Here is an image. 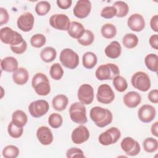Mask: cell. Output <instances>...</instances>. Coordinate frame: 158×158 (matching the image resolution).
Instances as JSON below:
<instances>
[{
  "instance_id": "1",
  "label": "cell",
  "mask_w": 158,
  "mask_h": 158,
  "mask_svg": "<svg viewBox=\"0 0 158 158\" xmlns=\"http://www.w3.org/2000/svg\"><path fill=\"white\" fill-rule=\"evenodd\" d=\"M89 116L94 124L99 128H103L110 124L113 120L111 111L100 106L92 107L89 112Z\"/></svg>"
},
{
  "instance_id": "2",
  "label": "cell",
  "mask_w": 158,
  "mask_h": 158,
  "mask_svg": "<svg viewBox=\"0 0 158 158\" xmlns=\"http://www.w3.org/2000/svg\"><path fill=\"white\" fill-rule=\"evenodd\" d=\"M31 85L36 93L40 96H47L51 91L49 80L48 77L41 72L35 74L32 78Z\"/></svg>"
},
{
  "instance_id": "3",
  "label": "cell",
  "mask_w": 158,
  "mask_h": 158,
  "mask_svg": "<svg viewBox=\"0 0 158 158\" xmlns=\"http://www.w3.org/2000/svg\"><path fill=\"white\" fill-rule=\"evenodd\" d=\"M119 74L120 70L118 67L112 63L101 65L95 72L96 77L101 81L112 80L115 77L119 75Z\"/></svg>"
},
{
  "instance_id": "4",
  "label": "cell",
  "mask_w": 158,
  "mask_h": 158,
  "mask_svg": "<svg viewBox=\"0 0 158 158\" xmlns=\"http://www.w3.org/2000/svg\"><path fill=\"white\" fill-rule=\"evenodd\" d=\"M69 115L70 119L77 124L83 125L88 121L86 107L80 102L72 104L69 108Z\"/></svg>"
},
{
  "instance_id": "5",
  "label": "cell",
  "mask_w": 158,
  "mask_h": 158,
  "mask_svg": "<svg viewBox=\"0 0 158 158\" xmlns=\"http://www.w3.org/2000/svg\"><path fill=\"white\" fill-rule=\"evenodd\" d=\"M59 59L61 64L69 69H74L79 64V56L70 48H65L60 52Z\"/></svg>"
},
{
  "instance_id": "6",
  "label": "cell",
  "mask_w": 158,
  "mask_h": 158,
  "mask_svg": "<svg viewBox=\"0 0 158 158\" xmlns=\"http://www.w3.org/2000/svg\"><path fill=\"white\" fill-rule=\"evenodd\" d=\"M0 38L2 43L14 46L22 43L24 40L22 36L9 27L2 28L0 30Z\"/></svg>"
},
{
  "instance_id": "7",
  "label": "cell",
  "mask_w": 158,
  "mask_h": 158,
  "mask_svg": "<svg viewBox=\"0 0 158 158\" xmlns=\"http://www.w3.org/2000/svg\"><path fill=\"white\" fill-rule=\"evenodd\" d=\"M131 83L135 88L143 92L148 91L151 87V80L148 74L141 71L136 72L132 75Z\"/></svg>"
},
{
  "instance_id": "8",
  "label": "cell",
  "mask_w": 158,
  "mask_h": 158,
  "mask_svg": "<svg viewBox=\"0 0 158 158\" xmlns=\"http://www.w3.org/2000/svg\"><path fill=\"white\" fill-rule=\"evenodd\" d=\"M121 136V132L117 127H110L104 132L101 133L98 140L101 144L109 146L116 143Z\"/></svg>"
},
{
  "instance_id": "9",
  "label": "cell",
  "mask_w": 158,
  "mask_h": 158,
  "mask_svg": "<svg viewBox=\"0 0 158 158\" xmlns=\"http://www.w3.org/2000/svg\"><path fill=\"white\" fill-rule=\"evenodd\" d=\"M49 109L48 102L44 99L34 101L28 106V112L35 118H39L44 115L48 112Z\"/></svg>"
},
{
  "instance_id": "10",
  "label": "cell",
  "mask_w": 158,
  "mask_h": 158,
  "mask_svg": "<svg viewBox=\"0 0 158 158\" xmlns=\"http://www.w3.org/2000/svg\"><path fill=\"white\" fill-rule=\"evenodd\" d=\"M96 98L99 102L108 104L114 100L115 93L109 85L102 84L98 88Z\"/></svg>"
},
{
  "instance_id": "11",
  "label": "cell",
  "mask_w": 158,
  "mask_h": 158,
  "mask_svg": "<svg viewBox=\"0 0 158 158\" xmlns=\"http://www.w3.org/2000/svg\"><path fill=\"white\" fill-rule=\"evenodd\" d=\"M49 22L52 28L62 31H67L71 23L69 17L64 14L52 15L51 16Z\"/></svg>"
},
{
  "instance_id": "12",
  "label": "cell",
  "mask_w": 158,
  "mask_h": 158,
  "mask_svg": "<svg viewBox=\"0 0 158 158\" xmlns=\"http://www.w3.org/2000/svg\"><path fill=\"white\" fill-rule=\"evenodd\" d=\"M120 146L125 154L130 156H135L138 155L141 151L139 143L130 136L125 137L122 139Z\"/></svg>"
},
{
  "instance_id": "13",
  "label": "cell",
  "mask_w": 158,
  "mask_h": 158,
  "mask_svg": "<svg viewBox=\"0 0 158 158\" xmlns=\"http://www.w3.org/2000/svg\"><path fill=\"white\" fill-rule=\"evenodd\" d=\"M77 96L80 102L83 104L88 105L91 104L94 97L93 86L87 83L81 85L78 89Z\"/></svg>"
},
{
  "instance_id": "14",
  "label": "cell",
  "mask_w": 158,
  "mask_h": 158,
  "mask_svg": "<svg viewBox=\"0 0 158 158\" xmlns=\"http://www.w3.org/2000/svg\"><path fill=\"white\" fill-rule=\"evenodd\" d=\"M35 22L33 15L29 12L21 14L17 19V27L24 32H28L32 30Z\"/></svg>"
},
{
  "instance_id": "15",
  "label": "cell",
  "mask_w": 158,
  "mask_h": 158,
  "mask_svg": "<svg viewBox=\"0 0 158 158\" xmlns=\"http://www.w3.org/2000/svg\"><path fill=\"white\" fill-rule=\"evenodd\" d=\"M91 10V2L89 0H79L77 2L73 12L74 15L78 19L87 17Z\"/></svg>"
},
{
  "instance_id": "16",
  "label": "cell",
  "mask_w": 158,
  "mask_h": 158,
  "mask_svg": "<svg viewBox=\"0 0 158 158\" xmlns=\"http://www.w3.org/2000/svg\"><path fill=\"white\" fill-rule=\"evenodd\" d=\"M89 138V131L86 127L80 125L76 127L72 133L71 139L73 143L80 144L86 142Z\"/></svg>"
},
{
  "instance_id": "17",
  "label": "cell",
  "mask_w": 158,
  "mask_h": 158,
  "mask_svg": "<svg viewBox=\"0 0 158 158\" xmlns=\"http://www.w3.org/2000/svg\"><path fill=\"white\" fill-rule=\"evenodd\" d=\"M156 115V110L154 107L150 104L143 105L138 111V118L143 123L152 122Z\"/></svg>"
},
{
  "instance_id": "18",
  "label": "cell",
  "mask_w": 158,
  "mask_h": 158,
  "mask_svg": "<svg viewBox=\"0 0 158 158\" xmlns=\"http://www.w3.org/2000/svg\"><path fill=\"white\" fill-rule=\"evenodd\" d=\"M127 25L132 31L136 32L141 31L145 27L144 19L139 14H131L127 20Z\"/></svg>"
},
{
  "instance_id": "19",
  "label": "cell",
  "mask_w": 158,
  "mask_h": 158,
  "mask_svg": "<svg viewBox=\"0 0 158 158\" xmlns=\"http://www.w3.org/2000/svg\"><path fill=\"white\" fill-rule=\"evenodd\" d=\"M36 137L39 142L44 146L51 144L54 139L51 129L46 126H41L38 128Z\"/></svg>"
},
{
  "instance_id": "20",
  "label": "cell",
  "mask_w": 158,
  "mask_h": 158,
  "mask_svg": "<svg viewBox=\"0 0 158 158\" xmlns=\"http://www.w3.org/2000/svg\"><path fill=\"white\" fill-rule=\"evenodd\" d=\"M123 101L124 104L128 108H135L140 104L141 96L138 92L131 91L124 95Z\"/></svg>"
},
{
  "instance_id": "21",
  "label": "cell",
  "mask_w": 158,
  "mask_h": 158,
  "mask_svg": "<svg viewBox=\"0 0 158 158\" xmlns=\"http://www.w3.org/2000/svg\"><path fill=\"white\" fill-rule=\"evenodd\" d=\"M106 56L110 59H117L122 52V47L117 41H112L104 49Z\"/></svg>"
},
{
  "instance_id": "22",
  "label": "cell",
  "mask_w": 158,
  "mask_h": 158,
  "mask_svg": "<svg viewBox=\"0 0 158 158\" xmlns=\"http://www.w3.org/2000/svg\"><path fill=\"white\" fill-rule=\"evenodd\" d=\"M29 73L27 69L19 67L17 70L13 72L12 80L14 82L18 85H23L28 80Z\"/></svg>"
},
{
  "instance_id": "23",
  "label": "cell",
  "mask_w": 158,
  "mask_h": 158,
  "mask_svg": "<svg viewBox=\"0 0 158 158\" xmlns=\"http://www.w3.org/2000/svg\"><path fill=\"white\" fill-rule=\"evenodd\" d=\"M19 63L17 60L12 56L6 57L1 61V69L7 72H14L18 69Z\"/></svg>"
},
{
  "instance_id": "24",
  "label": "cell",
  "mask_w": 158,
  "mask_h": 158,
  "mask_svg": "<svg viewBox=\"0 0 158 158\" xmlns=\"http://www.w3.org/2000/svg\"><path fill=\"white\" fill-rule=\"evenodd\" d=\"M85 31L83 25L76 21H73L70 23V27L67 30L68 34L70 36L75 39H79L82 36Z\"/></svg>"
},
{
  "instance_id": "25",
  "label": "cell",
  "mask_w": 158,
  "mask_h": 158,
  "mask_svg": "<svg viewBox=\"0 0 158 158\" xmlns=\"http://www.w3.org/2000/svg\"><path fill=\"white\" fill-rule=\"evenodd\" d=\"M69 99L64 94H58L54 96L52 101L53 108L57 111H62L65 110L68 105Z\"/></svg>"
},
{
  "instance_id": "26",
  "label": "cell",
  "mask_w": 158,
  "mask_h": 158,
  "mask_svg": "<svg viewBox=\"0 0 158 158\" xmlns=\"http://www.w3.org/2000/svg\"><path fill=\"white\" fill-rule=\"evenodd\" d=\"M98 58L96 55L91 51L85 52L82 57V64L85 68L87 69H93L97 64Z\"/></svg>"
},
{
  "instance_id": "27",
  "label": "cell",
  "mask_w": 158,
  "mask_h": 158,
  "mask_svg": "<svg viewBox=\"0 0 158 158\" xmlns=\"http://www.w3.org/2000/svg\"><path fill=\"white\" fill-rule=\"evenodd\" d=\"M28 117L22 110H17L13 112L12 115V122L17 126L23 127L27 123Z\"/></svg>"
},
{
  "instance_id": "28",
  "label": "cell",
  "mask_w": 158,
  "mask_h": 158,
  "mask_svg": "<svg viewBox=\"0 0 158 158\" xmlns=\"http://www.w3.org/2000/svg\"><path fill=\"white\" fill-rule=\"evenodd\" d=\"M57 56L56 50L51 46L43 48L40 52V57L43 61L46 63L52 62Z\"/></svg>"
},
{
  "instance_id": "29",
  "label": "cell",
  "mask_w": 158,
  "mask_h": 158,
  "mask_svg": "<svg viewBox=\"0 0 158 158\" xmlns=\"http://www.w3.org/2000/svg\"><path fill=\"white\" fill-rule=\"evenodd\" d=\"M139 42L138 36L133 33H128L124 35L122 39L123 46L127 49H133L135 48Z\"/></svg>"
},
{
  "instance_id": "30",
  "label": "cell",
  "mask_w": 158,
  "mask_h": 158,
  "mask_svg": "<svg viewBox=\"0 0 158 158\" xmlns=\"http://www.w3.org/2000/svg\"><path fill=\"white\" fill-rule=\"evenodd\" d=\"M158 57L156 54L151 53L146 56L144 58V64L146 67L151 72H157L158 69L157 65Z\"/></svg>"
},
{
  "instance_id": "31",
  "label": "cell",
  "mask_w": 158,
  "mask_h": 158,
  "mask_svg": "<svg viewBox=\"0 0 158 158\" xmlns=\"http://www.w3.org/2000/svg\"><path fill=\"white\" fill-rule=\"evenodd\" d=\"M101 32L104 38L106 39H111L116 35L117 28L114 25L107 23L102 26Z\"/></svg>"
},
{
  "instance_id": "32",
  "label": "cell",
  "mask_w": 158,
  "mask_h": 158,
  "mask_svg": "<svg viewBox=\"0 0 158 158\" xmlns=\"http://www.w3.org/2000/svg\"><path fill=\"white\" fill-rule=\"evenodd\" d=\"M113 6L117 10L116 17L118 18H122L125 17L129 12L128 5L123 1H118L114 3Z\"/></svg>"
},
{
  "instance_id": "33",
  "label": "cell",
  "mask_w": 158,
  "mask_h": 158,
  "mask_svg": "<svg viewBox=\"0 0 158 158\" xmlns=\"http://www.w3.org/2000/svg\"><path fill=\"white\" fill-rule=\"evenodd\" d=\"M143 146L144 151L148 153L154 152L158 148V141L156 139L152 137L146 138L143 142Z\"/></svg>"
},
{
  "instance_id": "34",
  "label": "cell",
  "mask_w": 158,
  "mask_h": 158,
  "mask_svg": "<svg viewBox=\"0 0 158 158\" xmlns=\"http://www.w3.org/2000/svg\"><path fill=\"white\" fill-rule=\"evenodd\" d=\"M51 77L54 80H60L64 75V70L59 63H54L52 64L49 70Z\"/></svg>"
},
{
  "instance_id": "35",
  "label": "cell",
  "mask_w": 158,
  "mask_h": 158,
  "mask_svg": "<svg viewBox=\"0 0 158 158\" xmlns=\"http://www.w3.org/2000/svg\"><path fill=\"white\" fill-rule=\"evenodd\" d=\"M112 83L115 89L118 92H123L128 88V83L125 78L117 75L112 79Z\"/></svg>"
},
{
  "instance_id": "36",
  "label": "cell",
  "mask_w": 158,
  "mask_h": 158,
  "mask_svg": "<svg viewBox=\"0 0 158 158\" xmlns=\"http://www.w3.org/2000/svg\"><path fill=\"white\" fill-rule=\"evenodd\" d=\"M51 9V4L46 1H39L35 6V12L39 16L46 15Z\"/></svg>"
},
{
  "instance_id": "37",
  "label": "cell",
  "mask_w": 158,
  "mask_h": 158,
  "mask_svg": "<svg viewBox=\"0 0 158 158\" xmlns=\"http://www.w3.org/2000/svg\"><path fill=\"white\" fill-rule=\"evenodd\" d=\"M94 40V35L93 33L89 30H85V31L82 36L78 39L77 41L81 46H87L91 45L93 43Z\"/></svg>"
},
{
  "instance_id": "38",
  "label": "cell",
  "mask_w": 158,
  "mask_h": 158,
  "mask_svg": "<svg viewBox=\"0 0 158 158\" xmlns=\"http://www.w3.org/2000/svg\"><path fill=\"white\" fill-rule=\"evenodd\" d=\"M2 154L5 158H16L19 154V149L14 145H8L3 149Z\"/></svg>"
},
{
  "instance_id": "39",
  "label": "cell",
  "mask_w": 158,
  "mask_h": 158,
  "mask_svg": "<svg viewBox=\"0 0 158 158\" xmlns=\"http://www.w3.org/2000/svg\"><path fill=\"white\" fill-rule=\"evenodd\" d=\"M46 42L45 36L41 33H37L33 35L30 38V44L31 46L40 48L43 46Z\"/></svg>"
},
{
  "instance_id": "40",
  "label": "cell",
  "mask_w": 158,
  "mask_h": 158,
  "mask_svg": "<svg viewBox=\"0 0 158 158\" xmlns=\"http://www.w3.org/2000/svg\"><path fill=\"white\" fill-rule=\"evenodd\" d=\"M7 131L9 135L14 138H20L23 132V127L15 125L12 121L9 123L7 127Z\"/></svg>"
},
{
  "instance_id": "41",
  "label": "cell",
  "mask_w": 158,
  "mask_h": 158,
  "mask_svg": "<svg viewBox=\"0 0 158 158\" xmlns=\"http://www.w3.org/2000/svg\"><path fill=\"white\" fill-rule=\"evenodd\" d=\"M63 122V119L58 113H52L48 118V123L53 128H59Z\"/></svg>"
},
{
  "instance_id": "42",
  "label": "cell",
  "mask_w": 158,
  "mask_h": 158,
  "mask_svg": "<svg viewBox=\"0 0 158 158\" xmlns=\"http://www.w3.org/2000/svg\"><path fill=\"white\" fill-rule=\"evenodd\" d=\"M117 10L113 6H106L104 7L101 12V16L104 19H112L116 16Z\"/></svg>"
},
{
  "instance_id": "43",
  "label": "cell",
  "mask_w": 158,
  "mask_h": 158,
  "mask_svg": "<svg viewBox=\"0 0 158 158\" xmlns=\"http://www.w3.org/2000/svg\"><path fill=\"white\" fill-rule=\"evenodd\" d=\"M66 156L68 158H72L75 157H85L83 151L77 148H71L66 152Z\"/></svg>"
},
{
  "instance_id": "44",
  "label": "cell",
  "mask_w": 158,
  "mask_h": 158,
  "mask_svg": "<svg viewBox=\"0 0 158 158\" xmlns=\"http://www.w3.org/2000/svg\"><path fill=\"white\" fill-rule=\"evenodd\" d=\"M10 49L11 51L16 54H22L23 52H25L27 50V42L24 40L22 43L14 45V46H10Z\"/></svg>"
},
{
  "instance_id": "45",
  "label": "cell",
  "mask_w": 158,
  "mask_h": 158,
  "mask_svg": "<svg viewBox=\"0 0 158 158\" xmlns=\"http://www.w3.org/2000/svg\"><path fill=\"white\" fill-rule=\"evenodd\" d=\"M0 25L2 26L8 22L9 15L7 10L3 7H0Z\"/></svg>"
},
{
  "instance_id": "46",
  "label": "cell",
  "mask_w": 158,
  "mask_h": 158,
  "mask_svg": "<svg viewBox=\"0 0 158 158\" xmlns=\"http://www.w3.org/2000/svg\"><path fill=\"white\" fill-rule=\"evenodd\" d=\"M148 98L152 103H158V90L155 89L150 91L148 95Z\"/></svg>"
},
{
  "instance_id": "47",
  "label": "cell",
  "mask_w": 158,
  "mask_h": 158,
  "mask_svg": "<svg viewBox=\"0 0 158 158\" xmlns=\"http://www.w3.org/2000/svg\"><path fill=\"white\" fill-rule=\"evenodd\" d=\"M57 6L61 9H67L72 6L71 0H57L56 1Z\"/></svg>"
},
{
  "instance_id": "48",
  "label": "cell",
  "mask_w": 158,
  "mask_h": 158,
  "mask_svg": "<svg viewBox=\"0 0 158 158\" xmlns=\"http://www.w3.org/2000/svg\"><path fill=\"white\" fill-rule=\"evenodd\" d=\"M150 46L154 49H158V35L157 34L152 35L150 36L149 40Z\"/></svg>"
},
{
  "instance_id": "49",
  "label": "cell",
  "mask_w": 158,
  "mask_h": 158,
  "mask_svg": "<svg viewBox=\"0 0 158 158\" xmlns=\"http://www.w3.org/2000/svg\"><path fill=\"white\" fill-rule=\"evenodd\" d=\"M157 24H158V15H154L151 19L150 26H151V28H152V30L153 31H154L155 32L158 31Z\"/></svg>"
},
{
  "instance_id": "50",
  "label": "cell",
  "mask_w": 158,
  "mask_h": 158,
  "mask_svg": "<svg viewBox=\"0 0 158 158\" xmlns=\"http://www.w3.org/2000/svg\"><path fill=\"white\" fill-rule=\"evenodd\" d=\"M151 133L155 136L156 137H157L158 136V122H155L153 124H152L151 127Z\"/></svg>"
}]
</instances>
